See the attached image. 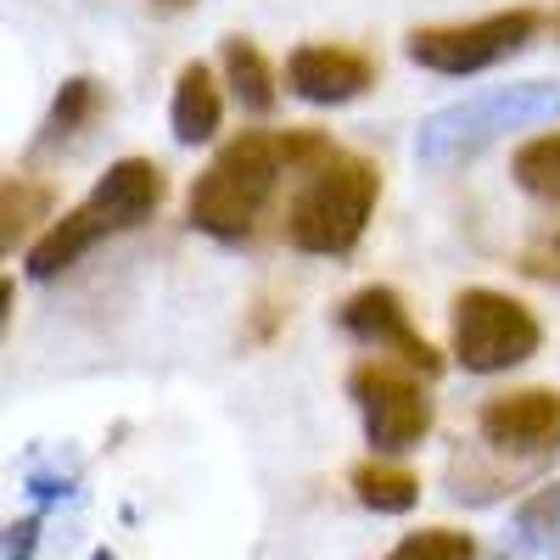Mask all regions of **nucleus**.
Segmentation results:
<instances>
[{
    "mask_svg": "<svg viewBox=\"0 0 560 560\" xmlns=\"http://www.w3.org/2000/svg\"><path fill=\"white\" fill-rule=\"evenodd\" d=\"M331 152V140L319 129H247L230 147H219V158L197 174L191 197H185V224L202 236L242 247L258 236V219L269 213L280 179H298L308 163H319Z\"/></svg>",
    "mask_w": 560,
    "mask_h": 560,
    "instance_id": "nucleus-1",
    "label": "nucleus"
},
{
    "mask_svg": "<svg viewBox=\"0 0 560 560\" xmlns=\"http://www.w3.org/2000/svg\"><path fill=\"white\" fill-rule=\"evenodd\" d=\"M158 208H163V168L147 163V158L113 163L96 179V191H90L79 208H68L62 219H51V230L28 247V258H23L28 280H62L102 242L124 236V230H140Z\"/></svg>",
    "mask_w": 560,
    "mask_h": 560,
    "instance_id": "nucleus-2",
    "label": "nucleus"
},
{
    "mask_svg": "<svg viewBox=\"0 0 560 560\" xmlns=\"http://www.w3.org/2000/svg\"><path fill=\"white\" fill-rule=\"evenodd\" d=\"M382 202V168L359 152H325L298 174V191L287 202V247L308 258H348L364 236L370 213Z\"/></svg>",
    "mask_w": 560,
    "mask_h": 560,
    "instance_id": "nucleus-3",
    "label": "nucleus"
},
{
    "mask_svg": "<svg viewBox=\"0 0 560 560\" xmlns=\"http://www.w3.org/2000/svg\"><path fill=\"white\" fill-rule=\"evenodd\" d=\"M560 118V84L555 79H516L499 90H477L454 107H438L415 135V158L420 168H459L482 158L499 135H516L533 124Z\"/></svg>",
    "mask_w": 560,
    "mask_h": 560,
    "instance_id": "nucleus-4",
    "label": "nucleus"
},
{
    "mask_svg": "<svg viewBox=\"0 0 560 560\" xmlns=\"http://www.w3.org/2000/svg\"><path fill=\"white\" fill-rule=\"evenodd\" d=\"M348 398L359 409V427H364V443L376 448L382 459H398V454H415L420 443L432 438V393H427V376L398 359H364L348 370Z\"/></svg>",
    "mask_w": 560,
    "mask_h": 560,
    "instance_id": "nucleus-5",
    "label": "nucleus"
},
{
    "mask_svg": "<svg viewBox=\"0 0 560 560\" xmlns=\"http://www.w3.org/2000/svg\"><path fill=\"white\" fill-rule=\"evenodd\" d=\"M448 342H454V359L471 376H499V370H516L544 348V325L510 292L465 287L448 303Z\"/></svg>",
    "mask_w": 560,
    "mask_h": 560,
    "instance_id": "nucleus-6",
    "label": "nucleus"
},
{
    "mask_svg": "<svg viewBox=\"0 0 560 560\" xmlns=\"http://www.w3.org/2000/svg\"><path fill=\"white\" fill-rule=\"evenodd\" d=\"M538 34H544V12L510 7V12H488V18H471V23L415 28L404 39V51H409L415 68H427V73L465 79V73H482V68H499L510 57H522Z\"/></svg>",
    "mask_w": 560,
    "mask_h": 560,
    "instance_id": "nucleus-7",
    "label": "nucleus"
},
{
    "mask_svg": "<svg viewBox=\"0 0 560 560\" xmlns=\"http://www.w3.org/2000/svg\"><path fill=\"white\" fill-rule=\"evenodd\" d=\"M477 438L488 454L510 465H533L560 454V393L555 387H516L477 409Z\"/></svg>",
    "mask_w": 560,
    "mask_h": 560,
    "instance_id": "nucleus-8",
    "label": "nucleus"
},
{
    "mask_svg": "<svg viewBox=\"0 0 560 560\" xmlns=\"http://www.w3.org/2000/svg\"><path fill=\"white\" fill-rule=\"evenodd\" d=\"M337 325H342L353 342L376 348L382 359H398V364L420 370L427 382L443 376V353L415 331V314H409V303H404L393 287H359V292L337 308Z\"/></svg>",
    "mask_w": 560,
    "mask_h": 560,
    "instance_id": "nucleus-9",
    "label": "nucleus"
},
{
    "mask_svg": "<svg viewBox=\"0 0 560 560\" xmlns=\"http://www.w3.org/2000/svg\"><path fill=\"white\" fill-rule=\"evenodd\" d=\"M287 84L292 96L308 102V107H348L359 102L370 84H376V62L353 45H325V39H308V45H292L287 57Z\"/></svg>",
    "mask_w": 560,
    "mask_h": 560,
    "instance_id": "nucleus-10",
    "label": "nucleus"
},
{
    "mask_svg": "<svg viewBox=\"0 0 560 560\" xmlns=\"http://www.w3.org/2000/svg\"><path fill=\"white\" fill-rule=\"evenodd\" d=\"M219 118H224V96H219V79L208 62H185L179 79H174V107H168V124H174V140L179 147H208L219 135Z\"/></svg>",
    "mask_w": 560,
    "mask_h": 560,
    "instance_id": "nucleus-11",
    "label": "nucleus"
},
{
    "mask_svg": "<svg viewBox=\"0 0 560 560\" xmlns=\"http://www.w3.org/2000/svg\"><path fill=\"white\" fill-rule=\"evenodd\" d=\"M102 113H107V84H102V79H90V73L68 79V84L57 90L51 113L39 118L34 152H57V147H68V140H79V135H84L90 124H96Z\"/></svg>",
    "mask_w": 560,
    "mask_h": 560,
    "instance_id": "nucleus-12",
    "label": "nucleus"
},
{
    "mask_svg": "<svg viewBox=\"0 0 560 560\" xmlns=\"http://www.w3.org/2000/svg\"><path fill=\"white\" fill-rule=\"evenodd\" d=\"M348 488H353V499L364 510H376V516H404V510L420 504V477L409 471V465L382 459V454L359 459L353 471H348Z\"/></svg>",
    "mask_w": 560,
    "mask_h": 560,
    "instance_id": "nucleus-13",
    "label": "nucleus"
},
{
    "mask_svg": "<svg viewBox=\"0 0 560 560\" xmlns=\"http://www.w3.org/2000/svg\"><path fill=\"white\" fill-rule=\"evenodd\" d=\"M219 57H224V84L236 90V102L258 118H269L280 107V90H275V68L264 62V51L247 39V34H230L219 45Z\"/></svg>",
    "mask_w": 560,
    "mask_h": 560,
    "instance_id": "nucleus-14",
    "label": "nucleus"
},
{
    "mask_svg": "<svg viewBox=\"0 0 560 560\" xmlns=\"http://www.w3.org/2000/svg\"><path fill=\"white\" fill-rule=\"evenodd\" d=\"M51 213V185H34V179H7L0 185V247L18 253V242L28 236V230Z\"/></svg>",
    "mask_w": 560,
    "mask_h": 560,
    "instance_id": "nucleus-15",
    "label": "nucleus"
},
{
    "mask_svg": "<svg viewBox=\"0 0 560 560\" xmlns=\"http://www.w3.org/2000/svg\"><path fill=\"white\" fill-rule=\"evenodd\" d=\"M510 538H516L522 549H560V482H544L516 504Z\"/></svg>",
    "mask_w": 560,
    "mask_h": 560,
    "instance_id": "nucleus-16",
    "label": "nucleus"
},
{
    "mask_svg": "<svg viewBox=\"0 0 560 560\" xmlns=\"http://www.w3.org/2000/svg\"><path fill=\"white\" fill-rule=\"evenodd\" d=\"M510 174H516V185L527 197L560 202V129L555 135H533L527 147L516 152V163H510Z\"/></svg>",
    "mask_w": 560,
    "mask_h": 560,
    "instance_id": "nucleus-17",
    "label": "nucleus"
},
{
    "mask_svg": "<svg viewBox=\"0 0 560 560\" xmlns=\"http://www.w3.org/2000/svg\"><path fill=\"white\" fill-rule=\"evenodd\" d=\"M448 499L454 504H493L504 488H510V471H488L482 465V448H459L448 459Z\"/></svg>",
    "mask_w": 560,
    "mask_h": 560,
    "instance_id": "nucleus-18",
    "label": "nucleus"
},
{
    "mask_svg": "<svg viewBox=\"0 0 560 560\" xmlns=\"http://www.w3.org/2000/svg\"><path fill=\"white\" fill-rule=\"evenodd\" d=\"M387 560H477V538L459 527H420L393 544Z\"/></svg>",
    "mask_w": 560,
    "mask_h": 560,
    "instance_id": "nucleus-19",
    "label": "nucleus"
},
{
    "mask_svg": "<svg viewBox=\"0 0 560 560\" xmlns=\"http://www.w3.org/2000/svg\"><path fill=\"white\" fill-rule=\"evenodd\" d=\"M152 7H158V12H185L191 0H152Z\"/></svg>",
    "mask_w": 560,
    "mask_h": 560,
    "instance_id": "nucleus-20",
    "label": "nucleus"
},
{
    "mask_svg": "<svg viewBox=\"0 0 560 560\" xmlns=\"http://www.w3.org/2000/svg\"><path fill=\"white\" fill-rule=\"evenodd\" d=\"M555 253H560V236H555Z\"/></svg>",
    "mask_w": 560,
    "mask_h": 560,
    "instance_id": "nucleus-21",
    "label": "nucleus"
}]
</instances>
